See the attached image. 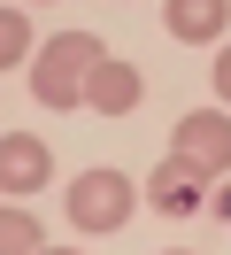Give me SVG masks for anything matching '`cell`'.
Masks as SVG:
<instances>
[{
  "mask_svg": "<svg viewBox=\"0 0 231 255\" xmlns=\"http://www.w3.org/2000/svg\"><path fill=\"white\" fill-rule=\"evenodd\" d=\"M100 39L92 31H62V39H46L39 47V70H31V93H39V109H85V78H92V62H100Z\"/></svg>",
  "mask_w": 231,
  "mask_h": 255,
  "instance_id": "cell-1",
  "label": "cell"
},
{
  "mask_svg": "<svg viewBox=\"0 0 231 255\" xmlns=\"http://www.w3.org/2000/svg\"><path fill=\"white\" fill-rule=\"evenodd\" d=\"M31 54V23H23V8H0V70H15Z\"/></svg>",
  "mask_w": 231,
  "mask_h": 255,
  "instance_id": "cell-9",
  "label": "cell"
},
{
  "mask_svg": "<svg viewBox=\"0 0 231 255\" xmlns=\"http://www.w3.org/2000/svg\"><path fill=\"white\" fill-rule=\"evenodd\" d=\"M39 255H77V248H39Z\"/></svg>",
  "mask_w": 231,
  "mask_h": 255,
  "instance_id": "cell-11",
  "label": "cell"
},
{
  "mask_svg": "<svg viewBox=\"0 0 231 255\" xmlns=\"http://www.w3.org/2000/svg\"><path fill=\"white\" fill-rule=\"evenodd\" d=\"M216 93H224V101H231V47H224V54H216Z\"/></svg>",
  "mask_w": 231,
  "mask_h": 255,
  "instance_id": "cell-10",
  "label": "cell"
},
{
  "mask_svg": "<svg viewBox=\"0 0 231 255\" xmlns=\"http://www.w3.org/2000/svg\"><path fill=\"white\" fill-rule=\"evenodd\" d=\"M162 23H169V39H185V47H224V31H231V0H169Z\"/></svg>",
  "mask_w": 231,
  "mask_h": 255,
  "instance_id": "cell-6",
  "label": "cell"
},
{
  "mask_svg": "<svg viewBox=\"0 0 231 255\" xmlns=\"http://www.w3.org/2000/svg\"><path fill=\"white\" fill-rule=\"evenodd\" d=\"M154 201H162L169 217H185V209L200 201V170H193V162H177V155H169V170L154 178Z\"/></svg>",
  "mask_w": 231,
  "mask_h": 255,
  "instance_id": "cell-7",
  "label": "cell"
},
{
  "mask_svg": "<svg viewBox=\"0 0 231 255\" xmlns=\"http://www.w3.org/2000/svg\"><path fill=\"white\" fill-rule=\"evenodd\" d=\"M46 178H54V155L39 131H0V193H39Z\"/></svg>",
  "mask_w": 231,
  "mask_h": 255,
  "instance_id": "cell-4",
  "label": "cell"
},
{
  "mask_svg": "<svg viewBox=\"0 0 231 255\" xmlns=\"http://www.w3.org/2000/svg\"><path fill=\"white\" fill-rule=\"evenodd\" d=\"M169 155L193 162L200 178H224L231 170V116L200 109V116H177V139H169Z\"/></svg>",
  "mask_w": 231,
  "mask_h": 255,
  "instance_id": "cell-3",
  "label": "cell"
},
{
  "mask_svg": "<svg viewBox=\"0 0 231 255\" xmlns=\"http://www.w3.org/2000/svg\"><path fill=\"white\" fill-rule=\"evenodd\" d=\"M123 217H131V178H123V170L70 178V224H77V232H116Z\"/></svg>",
  "mask_w": 231,
  "mask_h": 255,
  "instance_id": "cell-2",
  "label": "cell"
},
{
  "mask_svg": "<svg viewBox=\"0 0 231 255\" xmlns=\"http://www.w3.org/2000/svg\"><path fill=\"white\" fill-rule=\"evenodd\" d=\"M85 109H92V116H131V109H139V70L123 62V54H100V62H92Z\"/></svg>",
  "mask_w": 231,
  "mask_h": 255,
  "instance_id": "cell-5",
  "label": "cell"
},
{
  "mask_svg": "<svg viewBox=\"0 0 231 255\" xmlns=\"http://www.w3.org/2000/svg\"><path fill=\"white\" fill-rule=\"evenodd\" d=\"M39 217L31 209H0V255H39Z\"/></svg>",
  "mask_w": 231,
  "mask_h": 255,
  "instance_id": "cell-8",
  "label": "cell"
}]
</instances>
